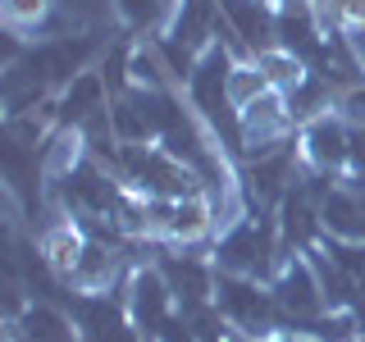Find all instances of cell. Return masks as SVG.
I'll use <instances>...</instances> for the list:
<instances>
[{"label": "cell", "mask_w": 365, "mask_h": 342, "mask_svg": "<svg viewBox=\"0 0 365 342\" xmlns=\"http://www.w3.org/2000/svg\"><path fill=\"white\" fill-rule=\"evenodd\" d=\"M220 306L228 319L247 328V333H269L274 328V315H279V301H269L265 292H256V279H237L228 274L220 279Z\"/></svg>", "instance_id": "2"}, {"label": "cell", "mask_w": 365, "mask_h": 342, "mask_svg": "<svg viewBox=\"0 0 365 342\" xmlns=\"http://www.w3.org/2000/svg\"><path fill=\"white\" fill-rule=\"evenodd\" d=\"M324 14L347 28H365V0H324Z\"/></svg>", "instance_id": "17"}, {"label": "cell", "mask_w": 365, "mask_h": 342, "mask_svg": "<svg viewBox=\"0 0 365 342\" xmlns=\"http://www.w3.org/2000/svg\"><path fill=\"white\" fill-rule=\"evenodd\" d=\"M220 265L237 279H265L269 265H274V237H269V224H242L224 237L220 247Z\"/></svg>", "instance_id": "1"}, {"label": "cell", "mask_w": 365, "mask_h": 342, "mask_svg": "<svg viewBox=\"0 0 365 342\" xmlns=\"http://www.w3.org/2000/svg\"><path fill=\"white\" fill-rule=\"evenodd\" d=\"M274 301H279V311L292 315V319H315L319 311H324V288H319V279H315L311 265H292L279 279Z\"/></svg>", "instance_id": "4"}, {"label": "cell", "mask_w": 365, "mask_h": 342, "mask_svg": "<svg viewBox=\"0 0 365 342\" xmlns=\"http://www.w3.org/2000/svg\"><path fill=\"white\" fill-rule=\"evenodd\" d=\"M23 342H78L68 319L51 306H32L28 311V328H23Z\"/></svg>", "instance_id": "12"}, {"label": "cell", "mask_w": 365, "mask_h": 342, "mask_svg": "<svg viewBox=\"0 0 365 342\" xmlns=\"http://www.w3.org/2000/svg\"><path fill=\"white\" fill-rule=\"evenodd\" d=\"M64 119L68 123H83V119H101V78L78 73L73 87L64 96Z\"/></svg>", "instance_id": "11"}, {"label": "cell", "mask_w": 365, "mask_h": 342, "mask_svg": "<svg viewBox=\"0 0 365 342\" xmlns=\"http://www.w3.org/2000/svg\"><path fill=\"white\" fill-rule=\"evenodd\" d=\"M306 155H311L319 169L342 165V160H347V128H342L338 119H329V114L311 119V128H306Z\"/></svg>", "instance_id": "7"}, {"label": "cell", "mask_w": 365, "mask_h": 342, "mask_svg": "<svg viewBox=\"0 0 365 342\" xmlns=\"http://www.w3.org/2000/svg\"><path fill=\"white\" fill-rule=\"evenodd\" d=\"M256 68L265 73V83H269L274 91H292V87L306 78L292 51H260V64H256Z\"/></svg>", "instance_id": "14"}, {"label": "cell", "mask_w": 365, "mask_h": 342, "mask_svg": "<svg viewBox=\"0 0 365 342\" xmlns=\"http://www.w3.org/2000/svg\"><path fill=\"white\" fill-rule=\"evenodd\" d=\"M151 224H160L165 237H174V242H197L205 228H210V201L174 197L165 205H151Z\"/></svg>", "instance_id": "3"}, {"label": "cell", "mask_w": 365, "mask_h": 342, "mask_svg": "<svg viewBox=\"0 0 365 342\" xmlns=\"http://www.w3.org/2000/svg\"><path fill=\"white\" fill-rule=\"evenodd\" d=\"M265 91H269V83H265V73H260V68H247V64L228 68V105L247 110L251 100H260Z\"/></svg>", "instance_id": "15"}, {"label": "cell", "mask_w": 365, "mask_h": 342, "mask_svg": "<svg viewBox=\"0 0 365 342\" xmlns=\"http://www.w3.org/2000/svg\"><path fill=\"white\" fill-rule=\"evenodd\" d=\"M114 269H119L114 251L101 247V242H91V247H83V260H78V269L68 274V279H73L78 288H106V283L114 279Z\"/></svg>", "instance_id": "10"}, {"label": "cell", "mask_w": 365, "mask_h": 342, "mask_svg": "<svg viewBox=\"0 0 365 342\" xmlns=\"http://www.w3.org/2000/svg\"><path fill=\"white\" fill-rule=\"evenodd\" d=\"M319 224L334 237H342V242H365V187L361 192H347V187L329 192L319 201Z\"/></svg>", "instance_id": "5"}, {"label": "cell", "mask_w": 365, "mask_h": 342, "mask_svg": "<svg viewBox=\"0 0 365 342\" xmlns=\"http://www.w3.org/2000/svg\"><path fill=\"white\" fill-rule=\"evenodd\" d=\"M165 279H169V288H174L182 301H205V292H210V274H205L201 265H192V260H169Z\"/></svg>", "instance_id": "13"}, {"label": "cell", "mask_w": 365, "mask_h": 342, "mask_svg": "<svg viewBox=\"0 0 365 342\" xmlns=\"http://www.w3.org/2000/svg\"><path fill=\"white\" fill-rule=\"evenodd\" d=\"M210 28H215V5L210 0H187L178 14V28H174V46L192 51V46H201L210 37Z\"/></svg>", "instance_id": "9"}, {"label": "cell", "mask_w": 365, "mask_h": 342, "mask_svg": "<svg viewBox=\"0 0 365 342\" xmlns=\"http://www.w3.org/2000/svg\"><path fill=\"white\" fill-rule=\"evenodd\" d=\"M288 342H311V338H288Z\"/></svg>", "instance_id": "21"}, {"label": "cell", "mask_w": 365, "mask_h": 342, "mask_svg": "<svg viewBox=\"0 0 365 342\" xmlns=\"http://www.w3.org/2000/svg\"><path fill=\"white\" fill-rule=\"evenodd\" d=\"M41 256H46V265H51V269L73 274V269H78V260H83V237L73 233V224L51 228V233L41 237Z\"/></svg>", "instance_id": "8"}, {"label": "cell", "mask_w": 365, "mask_h": 342, "mask_svg": "<svg viewBox=\"0 0 365 342\" xmlns=\"http://www.w3.org/2000/svg\"><path fill=\"white\" fill-rule=\"evenodd\" d=\"M123 14H128L133 23H146L155 14V0H123Z\"/></svg>", "instance_id": "19"}, {"label": "cell", "mask_w": 365, "mask_h": 342, "mask_svg": "<svg viewBox=\"0 0 365 342\" xmlns=\"http://www.w3.org/2000/svg\"><path fill=\"white\" fill-rule=\"evenodd\" d=\"M347 160L356 169H365V128H351L347 133Z\"/></svg>", "instance_id": "18"}, {"label": "cell", "mask_w": 365, "mask_h": 342, "mask_svg": "<svg viewBox=\"0 0 365 342\" xmlns=\"http://www.w3.org/2000/svg\"><path fill=\"white\" fill-rule=\"evenodd\" d=\"M169 279H160V274H137L133 279V296H128V306H133V319L146 328V333H165V324H169Z\"/></svg>", "instance_id": "6"}, {"label": "cell", "mask_w": 365, "mask_h": 342, "mask_svg": "<svg viewBox=\"0 0 365 342\" xmlns=\"http://www.w3.org/2000/svg\"><path fill=\"white\" fill-rule=\"evenodd\" d=\"M46 9H51V0H5V19L14 23V28H28V23H41Z\"/></svg>", "instance_id": "16"}, {"label": "cell", "mask_w": 365, "mask_h": 342, "mask_svg": "<svg viewBox=\"0 0 365 342\" xmlns=\"http://www.w3.org/2000/svg\"><path fill=\"white\" fill-rule=\"evenodd\" d=\"M351 51L361 60V73H365V28H351Z\"/></svg>", "instance_id": "20"}]
</instances>
